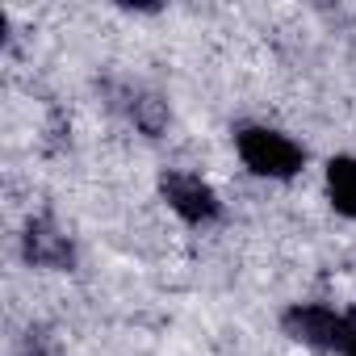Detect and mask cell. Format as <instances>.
<instances>
[{
    "label": "cell",
    "mask_w": 356,
    "mask_h": 356,
    "mask_svg": "<svg viewBox=\"0 0 356 356\" xmlns=\"http://www.w3.org/2000/svg\"><path fill=\"white\" fill-rule=\"evenodd\" d=\"M235 147H239V159L256 176H277V181H285V176L302 172V163H306V151L293 138H285L277 130H264V126H243Z\"/></svg>",
    "instance_id": "obj_1"
},
{
    "label": "cell",
    "mask_w": 356,
    "mask_h": 356,
    "mask_svg": "<svg viewBox=\"0 0 356 356\" xmlns=\"http://www.w3.org/2000/svg\"><path fill=\"white\" fill-rule=\"evenodd\" d=\"M281 327L298 343H310L318 352H343V314H335L327 306H314V302L289 306L285 318H281Z\"/></svg>",
    "instance_id": "obj_2"
},
{
    "label": "cell",
    "mask_w": 356,
    "mask_h": 356,
    "mask_svg": "<svg viewBox=\"0 0 356 356\" xmlns=\"http://www.w3.org/2000/svg\"><path fill=\"white\" fill-rule=\"evenodd\" d=\"M159 189H163L168 206L181 214L185 222H210V218H218V210H222L218 197H214V189L202 181V176H189V172H163Z\"/></svg>",
    "instance_id": "obj_3"
},
{
    "label": "cell",
    "mask_w": 356,
    "mask_h": 356,
    "mask_svg": "<svg viewBox=\"0 0 356 356\" xmlns=\"http://www.w3.org/2000/svg\"><path fill=\"white\" fill-rule=\"evenodd\" d=\"M26 260L38 268H72L76 252H72V239L59 235L51 222H30L26 227Z\"/></svg>",
    "instance_id": "obj_4"
},
{
    "label": "cell",
    "mask_w": 356,
    "mask_h": 356,
    "mask_svg": "<svg viewBox=\"0 0 356 356\" xmlns=\"http://www.w3.org/2000/svg\"><path fill=\"white\" fill-rule=\"evenodd\" d=\"M327 193L339 214L356 218V159L352 155H335L327 163Z\"/></svg>",
    "instance_id": "obj_5"
},
{
    "label": "cell",
    "mask_w": 356,
    "mask_h": 356,
    "mask_svg": "<svg viewBox=\"0 0 356 356\" xmlns=\"http://www.w3.org/2000/svg\"><path fill=\"white\" fill-rule=\"evenodd\" d=\"M130 118H134V126H138V130L159 134V130H163V122H168V109H163V101H155V97H134Z\"/></svg>",
    "instance_id": "obj_6"
},
{
    "label": "cell",
    "mask_w": 356,
    "mask_h": 356,
    "mask_svg": "<svg viewBox=\"0 0 356 356\" xmlns=\"http://www.w3.org/2000/svg\"><path fill=\"white\" fill-rule=\"evenodd\" d=\"M343 356H356V310L343 314Z\"/></svg>",
    "instance_id": "obj_7"
}]
</instances>
